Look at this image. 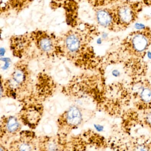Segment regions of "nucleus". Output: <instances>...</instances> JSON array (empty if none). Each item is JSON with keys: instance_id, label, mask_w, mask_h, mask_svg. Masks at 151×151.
Masks as SVG:
<instances>
[{"instance_id": "obj_5", "label": "nucleus", "mask_w": 151, "mask_h": 151, "mask_svg": "<svg viewBox=\"0 0 151 151\" xmlns=\"http://www.w3.org/2000/svg\"><path fill=\"white\" fill-rule=\"evenodd\" d=\"M139 108L148 110L151 108V89L142 87L137 92Z\"/></svg>"}, {"instance_id": "obj_6", "label": "nucleus", "mask_w": 151, "mask_h": 151, "mask_svg": "<svg viewBox=\"0 0 151 151\" xmlns=\"http://www.w3.org/2000/svg\"><path fill=\"white\" fill-rule=\"evenodd\" d=\"M96 15L97 21L101 26L111 29H114L113 15L110 9H100Z\"/></svg>"}, {"instance_id": "obj_9", "label": "nucleus", "mask_w": 151, "mask_h": 151, "mask_svg": "<svg viewBox=\"0 0 151 151\" xmlns=\"http://www.w3.org/2000/svg\"><path fill=\"white\" fill-rule=\"evenodd\" d=\"M129 151H151V141L144 139L134 142Z\"/></svg>"}, {"instance_id": "obj_3", "label": "nucleus", "mask_w": 151, "mask_h": 151, "mask_svg": "<svg viewBox=\"0 0 151 151\" xmlns=\"http://www.w3.org/2000/svg\"><path fill=\"white\" fill-rule=\"evenodd\" d=\"M83 115L81 110L78 107H70L64 114V121L69 127L78 126L82 122Z\"/></svg>"}, {"instance_id": "obj_11", "label": "nucleus", "mask_w": 151, "mask_h": 151, "mask_svg": "<svg viewBox=\"0 0 151 151\" xmlns=\"http://www.w3.org/2000/svg\"><path fill=\"white\" fill-rule=\"evenodd\" d=\"M39 46L45 52H50L53 47L52 42L50 38L47 36L41 38L39 40Z\"/></svg>"}, {"instance_id": "obj_13", "label": "nucleus", "mask_w": 151, "mask_h": 151, "mask_svg": "<svg viewBox=\"0 0 151 151\" xmlns=\"http://www.w3.org/2000/svg\"><path fill=\"white\" fill-rule=\"evenodd\" d=\"M144 122L146 125L151 129V110H147L143 117Z\"/></svg>"}, {"instance_id": "obj_8", "label": "nucleus", "mask_w": 151, "mask_h": 151, "mask_svg": "<svg viewBox=\"0 0 151 151\" xmlns=\"http://www.w3.org/2000/svg\"><path fill=\"white\" fill-rule=\"evenodd\" d=\"M12 147L13 151H34L35 149L32 141L24 139L16 141Z\"/></svg>"}, {"instance_id": "obj_14", "label": "nucleus", "mask_w": 151, "mask_h": 151, "mask_svg": "<svg viewBox=\"0 0 151 151\" xmlns=\"http://www.w3.org/2000/svg\"><path fill=\"white\" fill-rule=\"evenodd\" d=\"M1 151H6V150H5L4 147H3L1 146Z\"/></svg>"}, {"instance_id": "obj_10", "label": "nucleus", "mask_w": 151, "mask_h": 151, "mask_svg": "<svg viewBox=\"0 0 151 151\" xmlns=\"http://www.w3.org/2000/svg\"><path fill=\"white\" fill-rule=\"evenodd\" d=\"M45 151H61V147L58 142L53 139L45 141L43 145Z\"/></svg>"}, {"instance_id": "obj_12", "label": "nucleus", "mask_w": 151, "mask_h": 151, "mask_svg": "<svg viewBox=\"0 0 151 151\" xmlns=\"http://www.w3.org/2000/svg\"><path fill=\"white\" fill-rule=\"evenodd\" d=\"M25 79V75L23 71L21 70H17L15 71L13 75V79L17 84L22 83Z\"/></svg>"}, {"instance_id": "obj_7", "label": "nucleus", "mask_w": 151, "mask_h": 151, "mask_svg": "<svg viewBox=\"0 0 151 151\" xmlns=\"http://www.w3.org/2000/svg\"><path fill=\"white\" fill-rule=\"evenodd\" d=\"M65 45L68 50L71 53L78 51L81 45L80 39L77 35L72 33L67 36L65 39Z\"/></svg>"}, {"instance_id": "obj_1", "label": "nucleus", "mask_w": 151, "mask_h": 151, "mask_svg": "<svg viewBox=\"0 0 151 151\" xmlns=\"http://www.w3.org/2000/svg\"><path fill=\"white\" fill-rule=\"evenodd\" d=\"M151 44V30L144 29L130 34L126 38L125 46L129 52L140 56L145 53Z\"/></svg>"}, {"instance_id": "obj_2", "label": "nucleus", "mask_w": 151, "mask_h": 151, "mask_svg": "<svg viewBox=\"0 0 151 151\" xmlns=\"http://www.w3.org/2000/svg\"><path fill=\"white\" fill-rule=\"evenodd\" d=\"M113 15L114 29L125 28L134 22L137 15L134 5L129 3L119 4L110 9Z\"/></svg>"}, {"instance_id": "obj_4", "label": "nucleus", "mask_w": 151, "mask_h": 151, "mask_svg": "<svg viewBox=\"0 0 151 151\" xmlns=\"http://www.w3.org/2000/svg\"><path fill=\"white\" fill-rule=\"evenodd\" d=\"M4 133L13 135L17 133L21 129V123L15 116H9L4 119L1 129Z\"/></svg>"}]
</instances>
